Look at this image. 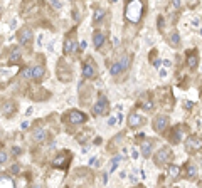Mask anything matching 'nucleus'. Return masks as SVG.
<instances>
[{"label": "nucleus", "instance_id": "obj_8", "mask_svg": "<svg viewBox=\"0 0 202 188\" xmlns=\"http://www.w3.org/2000/svg\"><path fill=\"white\" fill-rule=\"evenodd\" d=\"M68 165H69V153L59 154V156L56 158V161H54V166H56V168L66 170V168H68Z\"/></svg>", "mask_w": 202, "mask_h": 188}, {"label": "nucleus", "instance_id": "obj_26", "mask_svg": "<svg viewBox=\"0 0 202 188\" xmlns=\"http://www.w3.org/2000/svg\"><path fill=\"white\" fill-rule=\"evenodd\" d=\"M22 77H27V79H32V67H26V69H22Z\"/></svg>", "mask_w": 202, "mask_h": 188}, {"label": "nucleus", "instance_id": "obj_10", "mask_svg": "<svg viewBox=\"0 0 202 188\" xmlns=\"http://www.w3.org/2000/svg\"><path fill=\"white\" fill-rule=\"evenodd\" d=\"M143 124V118L140 114H137V112H131V114L128 116V126L130 128H138Z\"/></svg>", "mask_w": 202, "mask_h": 188}, {"label": "nucleus", "instance_id": "obj_6", "mask_svg": "<svg viewBox=\"0 0 202 188\" xmlns=\"http://www.w3.org/2000/svg\"><path fill=\"white\" fill-rule=\"evenodd\" d=\"M185 146H187V149H190V151H194V149H202V138L190 136L187 140V143H185Z\"/></svg>", "mask_w": 202, "mask_h": 188}, {"label": "nucleus", "instance_id": "obj_24", "mask_svg": "<svg viewBox=\"0 0 202 188\" xmlns=\"http://www.w3.org/2000/svg\"><path fill=\"white\" fill-rule=\"evenodd\" d=\"M14 111H15V106H14L12 103H7L5 106H3V112H5V114H9V116H10Z\"/></svg>", "mask_w": 202, "mask_h": 188}, {"label": "nucleus", "instance_id": "obj_1", "mask_svg": "<svg viewBox=\"0 0 202 188\" xmlns=\"http://www.w3.org/2000/svg\"><path fill=\"white\" fill-rule=\"evenodd\" d=\"M143 14V5L140 0H126V7H125V17L130 22L137 24L140 19H142Z\"/></svg>", "mask_w": 202, "mask_h": 188}, {"label": "nucleus", "instance_id": "obj_37", "mask_svg": "<svg viewBox=\"0 0 202 188\" xmlns=\"http://www.w3.org/2000/svg\"><path fill=\"white\" fill-rule=\"evenodd\" d=\"M200 69H202V67H200Z\"/></svg>", "mask_w": 202, "mask_h": 188}, {"label": "nucleus", "instance_id": "obj_3", "mask_svg": "<svg viewBox=\"0 0 202 188\" xmlns=\"http://www.w3.org/2000/svg\"><path fill=\"white\" fill-rule=\"evenodd\" d=\"M172 158V151H170V148H162L158 153L155 154V161H157V165H163V163H167L168 160Z\"/></svg>", "mask_w": 202, "mask_h": 188}, {"label": "nucleus", "instance_id": "obj_21", "mask_svg": "<svg viewBox=\"0 0 202 188\" xmlns=\"http://www.w3.org/2000/svg\"><path fill=\"white\" fill-rule=\"evenodd\" d=\"M150 153H152V143H143L142 144V154L145 158L150 156Z\"/></svg>", "mask_w": 202, "mask_h": 188}, {"label": "nucleus", "instance_id": "obj_32", "mask_svg": "<svg viewBox=\"0 0 202 188\" xmlns=\"http://www.w3.org/2000/svg\"><path fill=\"white\" fill-rule=\"evenodd\" d=\"M199 22H200L199 19H194V20H192V25H194V27H197V25H199Z\"/></svg>", "mask_w": 202, "mask_h": 188}, {"label": "nucleus", "instance_id": "obj_30", "mask_svg": "<svg viewBox=\"0 0 202 188\" xmlns=\"http://www.w3.org/2000/svg\"><path fill=\"white\" fill-rule=\"evenodd\" d=\"M184 106L187 108V109H192V106H194V104H192L190 101H185V103H184Z\"/></svg>", "mask_w": 202, "mask_h": 188}, {"label": "nucleus", "instance_id": "obj_35", "mask_svg": "<svg viewBox=\"0 0 202 188\" xmlns=\"http://www.w3.org/2000/svg\"><path fill=\"white\" fill-rule=\"evenodd\" d=\"M160 76L165 77V76H167V71H163V69H162V71H160Z\"/></svg>", "mask_w": 202, "mask_h": 188}, {"label": "nucleus", "instance_id": "obj_11", "mask_svg": "<svg viewBox=\"0 0 202 188\" xmlns=\"http://www.w3.org/2000/svg\"><path fill=\"white\" fill-rule=\"evenodd\" d=\"M20 57H22L20 49H14V51L10 52V56H9V64H19V62H20Z\"/></svg>", "mask_w": 202, "mask_h": 188}, {"label": "nucleus", "instance_id": "obj_33", "mask_svg": "<svg viewBox=\"0 0 202 188\" xmlns=\"http://www.w3.org/2000/svg\"><path fill=\"white\" fill-rule=\"evenodd\" d=\"M96 160H98V158H91V160H89V165H96Z\"/></svg>", "mask_w": 202, "mask_h": 188}, {"label": "nucleus", "instance_id": "obj_27", "mask_svg": "<svg viewBox=\"0 0 202 188\" xmlns=\"http://www.w3.org/2000/svg\"><path fill=\"white\" fill-rule=\"evenodd\" d=\"M7 161V153L3 149H0V163H5Z\"/></svg>", "mask_w": 202, "mask_h": 188}, {"label": "nucleus", "instance_id": "obj_4", "mask_svg": "<svg viewBox=\"0 0 202 188\" xmlns=\"http://www.w3.org/2000/svg\"><path fill=\"white\" fill-rule=\"evenodd\" d=\"M32 37H34V34H32V30L29 27H22L19 30V42L22 45H27L32 40Z\"/></svg>", "mask_w": 202, "mask_h": 188}, {"label": "nucleus", "instance_id": "obj_36", "mask_svg": "<svg viewBox=\"0 0 202 188\" xmlns=\"http://www.w3.org/2000/svg\"><path fill=\"white\" fill-rule=\"evenodd\" d=\"M29 126V123H27V121H24V123H22V129H26Z\"/></svg>", "mask_w": 202, "mask_h": 188}, {"label": "nucleus", "instance_id": "obj_15", "mask_svg": "<svg viewBox=\"0 0 202 188\" xmlns=\"http://www.w3.org/2000/svg\"><path fill=\"white\" fill-rule=\"evenodd\" d=\"M32 138H34L35 143H39V141H44L46 140V131H44L42 128H37L34 131V135H32Z\"/></svg>", "mask_w": 202, "mask_h": 188}, {"label": "nucleus", "instance_id": "obj_29", "mask_svg": "<svg viewBox=\"0 0 202 188\" xmlns=\"http://www.w3.org/2000/svg\"><path fill=\"white\" fill-rule=\"evenodd\" d=\"M52 5H54L56 9H61V7H63V5H61V2H59V0H52Z\"/></svg>", "mask_w": 202, "mask_h": 188}, {"label": "nucleus", "instance_id": "obj_7", "mask_svg": "<svg viewBox=\"0 0 202 188\" xmlns=\"http://www.w3.org/2000/svg\"><path fill=\"white\" fill-rule=\"evenodd\" d=\"M68 118H69V121H71L73 124H81V123L86 121V114L81 112V111H71L68 114Z\"/></svg>", "mask_w": 202, "mask_h": 188}, {"label": "nucleus", "instance_id": "obj_5", "mask_svg": "<svg viewBox=\"0 0 202 188\" xmlns=\"http://www.w3.org/2000/svg\"><path fill=\"white\" fill-rule=\"evenodd\" d=\"M128 57H125V59H121L120 62H115L113 66H111V69H110V72L113 74V76H118L120 72H123L126 67H128Z\"/></svg>", "mask_w": 202, "mask_h": 188}, {"label": "nucleus", "instance_id": "obj_34", "mask_svg": "<svg viewBox=\"0 0 202 188\" xmlns=\"http://www.w3.org/2000/svg\"><path fill=\"white\" fill-rule=\"evenodd\" d=\"M12 171H14V173H17V171H19V165H14V166H12Z\"/></svg>", "mask_w": 202, "mask_h": 188}, {"label": "nucleus", "instance_id": "obj_20", "mask_svg": "<svg viewBox=\"0 0 202 188\" xmlns=\"http://www.w3.org/2000/svg\"><path fill=\"white\" fill-rule=\"evenodd\" d=\"M168 44L172 45V47H179V44H180V37L177 32H174V34L170 35V39H168Z\"/></svg>", "mask_w": 202, "mask_h": 188}, {"label": "nucleus", "instance_id": "obj_22", "mask_svg": "<svg viewBox=\"0 0 202 188\" xmlns=\"http://www.w3.org/2000/svg\"><path fill=\"white\" fill-rule=\"evenodd\" d=\"M197 175V168L194 165H187V177L189 178H195Z\"/></svg>", "mask_w": 202, "mask_h": 188}, {"label": "nucleus", "instance_id": "obj_18", "mask_svg": "<svg viewBox=\"0 0 202 188\" xmlns=\"http://www.w3.org/2000/svg\"><path fill=\"white\" fill-rule=\"evenodd\" d=\"M187 66H189V67H195V66H197V54H195V51H190V52H189Z\"/></svg>", "mask_w": 202, "mask_h": 188}, {"label": "nucleus", "instance_id": "obj_14", "mask_svg": "<svg viewBox=\"0 0 202 188\" xmlns=\"http://www.w3.org/2000/svg\"><path fill=\"white\" fill-rule=\"evenodd\" d=\"M44 74H46V69L42 66H34L32 67V79H40Z\"/></svg>", "mask_w": 202, "mask_h": 188}, {"label": "nucleus", "instance_id": "obj_28", "mask_svg": "<svg viewBox=\"0 0 202 188\" xmlns=\"http://www.w3.org/2000/svg\"><path fill=\"white\" fill-rule=\"evenodd\" d=\"M182 2L184 0H172V5H174L175 9H180V7H182Z\"/></svg>", "mask_w": 202, "mask_h": 188}, {"label": "nucleus", "instance_id": "obj_25", "mask_svg": "<svg viewBox=\"0 0 202 188\" xmlns=\"http://www.w3.org/2000/svg\"><path fill=\"white\" fill-rule=\"evenodd\" d=\"M2 185H7V186H14V181L7 177H0V186Z\"/></svg>", "mask_w": 202, "mask_h": 188}, {"label": "nucleus", "instance_id": "obj_2", "mask_svg": "<svg viewBox=\"0 0 202 188\" xmlns=\"http://www.w3.org/2000/svg\"><path fill=\"white\" fill-rule=\"evenodd\" d=\"M94 114L96 116H105L106 112L110 111V106H108V101H106V98L105 96H101L100 99H98V103L94 104Z\"/></svg>", "mask_w": 202, "mask_h": 188}, {"label": "nucleus", "instance_id": "obj_19", "mask_svg": "<svg viewBox=\"0 0 202 188\" xmlns=\"http://www.w3.org/2000/svg\"><path fill=\"white\" fill-rule=\"evenodd\" d=\"M168 175H170L172 178H179L180 168H179V166H175V165H168Z\"/></svg>", "mask_w": 202, "mask_h": 188}, {"label": "nucleus", "instance_id": "obj_31", "mask_svg": "<svg viewBox=\"0 0 202 188\" xmlns=\"http://www.w3.org/2000/svg\"><path fill=\"white\" fill-rule=\"evenodd\" d=\"M116 123H118V121L115 119V118H110V121H108V124H110V126H115Z\"/></svg>", "mask_w": 202, "mask_h": 188}, {"label": "nucleus", "instance_id": "obj_16", "mask_svg": "<svg viewBox=\"0 0 202 188\" xmlns=\"http://www.w3.org/2000/svg\"><path fill=\"white\" fill-rule=\"evenodd\" d=\"M140 106H142L145 111H152V108H153V104H152V101H150V99H148V96H143V98L140 99Z\"/></svg>", "mask_w": 202, "mask_h": 188}, {"label": "nucleus", "instance_id": "obj_17", "mask_svg": "<svg viewBox=\"0 0 202 188\" xmlns=\"http://www.w3.org/2000/svg\"><path fill=\"white\" fill-rule=\"evenodd\" d=\"M83 76H84V77H88V79L94 77V69H93V66H91V64H88V62H86L84 67H83Z\"/></svg>", "mask_w": 202, "mask_h": 188}, {"label": "nucleus", "instance_id": "obj_9", "mask_svg": "<svg viewBox=\"0 0 202 188\" xmlns=\"http://www.w3.org/2000/svg\"><path fill=\"white\" fill-rule=\"evenodd\" d=\"M168 124V118L167 116H158V118L153 119V129L155 131H163Z\"/></svg>", "mask_w": 202, "mask_h": 188}, {"label": "nucleus", "instance_id": "obj_12", "mask_svg": "<svg viewBox=\"0 0 202 188\" xmlns=\"http://www.w3.org/2000/svg\"><path fill=\"white\" fill-rule=\"evenodd\" d=\"M76 52V42L73 39H68L64 42V54H73Z\"/></svg>", "mask_w": 202, "mask_h": 188}, {"label": "nucleus", "instance_id": "obj_13", "mask_svg": "<svg viewBox=\"0 0 202 188\" xmlns=\"http://www.w3.org/2000/svg\"><path fill=\"white\" fill-rule=\"evenodd\" d=\"M93 39H94V47L101 49V45L105 44V34H101V32H94Z\"/></svg>", "mask_w": 202, "mask_h": 188}, {"label": "nucleus", "instance_id": "obj_23", "mask_svg": "<svg viewBox=\"0 0 202 188\" xmlns=\"http://www.w3.org/2000/svg\"><path fill=\"white\" fill-rule=\"evenodd\" d=\"M103 17H105V10H96V12H94V19H93V22H94V24H98L100 20H103Z\"/></svg>", "mask_w": 202, "mask_h": 188}]
</instances>
